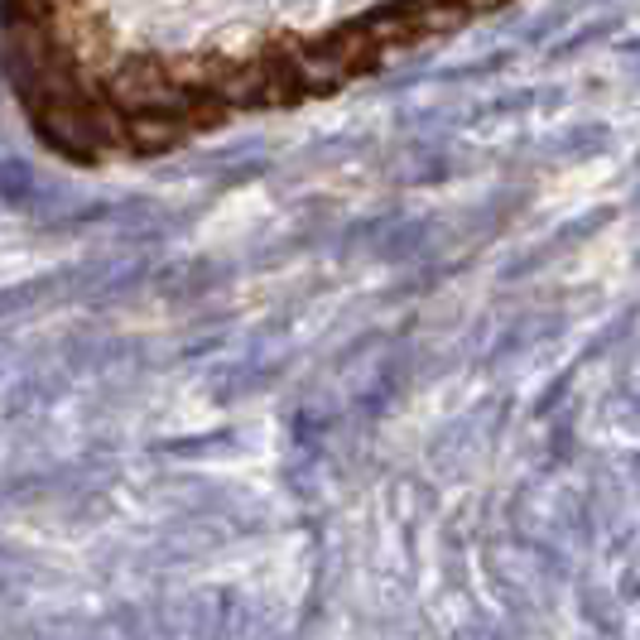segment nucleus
I'll use <instances>...</instances> for the list:
<instances>
[{"label":"nucleus","mask_w":640,"mask_h":640,"mask_svg":"<svg viewBox=\"0 0 640 640\" xmlns=\"http://www.w3.org/2000/svg\"><path fill=\"white\" fill-rule=\"evenodd\" d=\"M24 116H30V130L39 136L44 150H54L58 160L78 168H92L106 154L120 150V116L112 112L106 96H96L88 88L44 96V102L24 106Z\"/></svg>","instance_id":"nucleus-1"},{"label":"nucleus","mask_w":640,"mask_h":640,"mask_svg":"<svg viewBox=\"0 0 640 640\" xmlns=\"http://www.w3.org/2000/svg\"><path fill=\"white\" fill-rule=\"evenodd\" d=\"M467 10H497V5H505V0H463Z\"/></svg>","instance_id":"nucleus-3"},{"label":"nucleus","mask_w":640,"mask_h":640,"mask_svg":"<svg viewBox=\"0 0 640 640\" xmlns=\"http://www.w3.org/2000/svg\"><path fill=\"white\" fill-rule=\"evenodd\" d=\"M376 39H371L361 24H347V30L328 34V39L318 44H304L299 48V68H304L309 78V92H328L337 82L357 78V72L371 68V58H376Z\"/></svg>","instance_id":"nucleus-2"}]
</instances>
